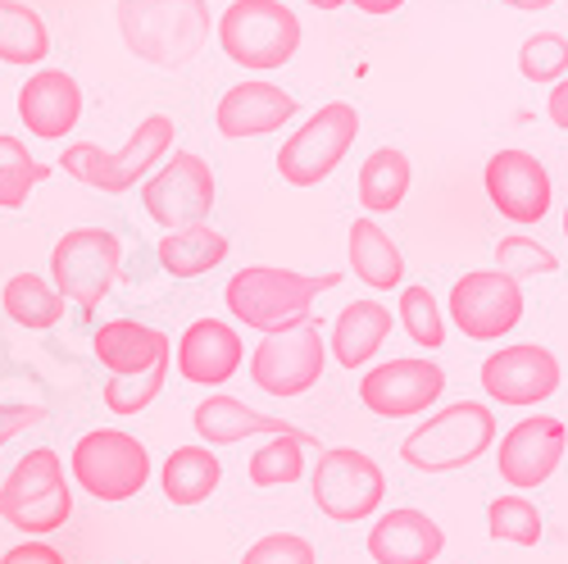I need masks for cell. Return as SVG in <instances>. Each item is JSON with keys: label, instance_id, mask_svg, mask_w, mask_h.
Wrapping results in <instances>:
<instances>
[{"label": "cell", "instance_id": "6da1fadb", "mask_svg": "<svg viewBox=\"0 0 568 564\" xmlns=\"http://www.w3.org/2000/svg\"><path fill=\"white\" fill-rule=\"evenodd\" d=\"M123 46L155 69H182L210 41L205 0H119Z\"/></svg>", "mask_w": 568, "mask_h": 564}, {"label": "cell", "instance_id": "7a4b0ae2", "mask_svg": "<svg viewBox=\"0 0 568 564\" xmlns=\"http://www.w3.org/2000/svg\"><path fill=\"white\" fill-rule=\"evenodd\" d=\"M342 273H292V269H273V264H251L242 273H232L227 282V310L232 319H242L246 328L260 333H277L310 319V305L333 292Z\"/></svg>", "mask_w": 568, "mask_h": 564}, {"label": "cell", "instance_id": "3957f363", "mask_svg": "<svg viewBox=\"0 0 568 564\" xmlns=\"http://www.w3.org/2000/svg\"><path fill=\"white\" fill-rule=\"evenodd\" d=\"M169 151H173V119L151 114V119L136 123V132L128 137L123 151H101V147H91V141H73V147H64V155H60V169L87 187H97L105 197H123L136 182H146V173Z\"/></svg>", "mask_w": 568, "mask_h": 564}, {"label": "cell", "instance_id": "277c9868", "mask_svg": "<svg viewBox=\"0 0 568 564\" xmlns=\"http://www.w3.org/2000/svg\"><path fill=\"white\" fill-rule=\"evenodd\" d=\"M69 514H73V487L64 483V464L51 446L28 451L10 469V479L0 483V520L28 537L64 528Z\"/></svg>", "mask_w": 568, "mask_h": 564}, {"label": "cell", "instance_id": "5b68a950", "mask_svg": "<svg viewBox=\"0 0 568 564\" xmlns=\"http://www.w3.org/2000/svg\"><path fill=\"white\" fill-rule=\"evenodd\" d=\"M219 41L242 69H282L301 51V19L282 0H232L219 19Z\"/></svg>", "mask_w": 568, "mask_h": 564}, {"label": "cell", "instance_id": "8992f818", "mask_svg": "<svg viewBox=\"0 0 568 564\" xmlns=\"http://www.w3.org/2000/svg\"><path fill=\"white\" fill-rule=\"evenodd\" d=\"M496 437V419L487 405L478 401H459V405H446L442 414H433L428 423L405 437L400 455L405 464L423 469V474H446V469H464L473 464Z\"/></svg>", "mask_w": 568, "mask_h": 564}, {"label": "cell", "instance_id": "52a82bcc", "mask_svg": "<svg viewBox=\"0 0 568 564\" xmlns=\"http://www.w3.org/2000/svg\"><path fill=\"white\" fill-rule=\"evenodd\" d=\"M119 264H123V246L110 228H73L51 251V288L64 301L91 310L119 282Z\"/></svg>", "mask_w": 568, "mask_h": 564}, {"label": "cell", "instance_id": "ba28073f", "mask_svg": "<svg viewBox=\"0 0 568 564\" xmlns=\"http://www.w3.org/2000/svg\"><path fill=\"white\" fill-rule=\"evenodd\" d=\"M69 464H73V483L97 501H128L151 479V451L119 429H97L78 437Z\"/></svg>", "mask_w": 568, "mask_h": 564}, {"label": "cell", "instance_id": "9c48e42d", "mask_svg": "<svg viewBox=\"0 0 568 564\" xmlns=\"http://www.w3.org/2000/svg\"><path fill=\"white\" fill-rule=\"evenodd\" d=\"M141 205L146 214L169 228H201L214 210V173L196 151H173V160L160 164V173H151L141 182Z\"/></svg>", "mask_w": 568, "mask_h": 564}, {"label": "cell", "instance_id": "30bf717a", "mask_svg": "<svg viewBox=\"0 0 568 564\" xmlns=\"http://www.w3.org/2000/svg\"><path fill=\"white\" fill-rule=\"evenodd\" d=\"M359 137V114L355 105L346 101H333V105H323L287 147L277 151V173L287 178L292 187H314L323 182L327 173H333L346 151H351V141Z\"/></svg>", "mask_w": 568, "mask_h": 564}, {"label": "cell", "instance_id": "8fae6325", "mask_svg": "<svg viewBox=\"0 0 568 564\" xmlns=\"http://www.w3.org/2000/svg\"><path fill=\"white\" fill-rule=\"evenodd\" d=\"M323 328L314 319H301L260 342L251 360V379L268 396H301L323 379Z\"/></svg>", "mask_w": 568, "mask_h": 564}, {"label": "cell", "instance_id": "7c38bea8", "mask_svg": "<svg viewBox=\"0 0 568 564\" xmlns=\"http://www.w3.org/2000/svg\"><path fill=\"white\" fill-rule=\"evenodd\" d=\"M383 492H387V479L377 460H368L364 451H351V446H337V451H323L318 455V469H314V501L327 520L337 524H359L368 514L383 505Z\"/></svg>", "mask_w": 568, "mask_h": 564}, {"label": "cell", "instance_id": "4fadbf2b", "mask_svg": "<svg viewBox=\"0 0 568 564\" xmlns=\"http://www.w3.org/2000/svg\"><path fill=\"white\" fill-rule=\"evenodd\" d=\"M450 319L459 323L464 338L496 342L524 319V292H518V282H509L496 269L464 273L455 282V292H450Z\"/></svg>", "mask_w": 568, "mask_h": 564}, {"label": "cell", "instance_id": "5bb4252c", "mask_svg": "<svg viewBox=\"0 0 568 564\" xmlns=\"http://www.w3.org/2000/svg\"><path fill=\"white\" fill-rule=\"evenodd\" d=\"M446 387V373L428 360H392L377 364L373 373H364L359 383V401L383 414V419H400V414H423Z\"/></svg>", "mask_w": 568, "mask_h": 564}, {"label": "cell", "instance_id": "9a60e30c", "mask_svg": "<svg viewBox=\"0 0 568 564\" xmlns=\"http://www.w3.org/2000/svg\"><path fill=\"white\" fill-rule=\"evenodd\" d=\"M487 197L509 223H541L550 210V173L528 151H496L487 160Z\"/></svg>", "mask_w": 568, "mask_h": 564}, {"label": "cell", "instance_id": "2e32d148", "mask_svg": "<svg viewBox=\"0 0 568 564\" xmlns=\"http://www.w3.org/2000/svg\"><path fill=\"white\" fill-rule=\"evenodd\" d=\"M564 423L559 419H524V423H514V429L500 437V451H496V464H500V479L509 487H541L559 460H564Z\"/></svg>", "mask_w": 568, "mask_h": 564}, {"label": "cell", "instance_id": "e0dca14e", "mask_svg": "<svg viewBox=\"0 0 568 564\" xmlns=\"http://www.w3.org/2000/svg\"><path fill=\"white\" fill-rule=\"evenodd\" d=\"M483 387L500 405H537L559 387V360L546 346H505L487 355Z\"/></svg>", "mask_w": 568, "mask_h": 564}, {"label": "cell", "instance_id": "ac0fdd59", "mask_svg": "<svg viewBox=\"0 0 568 564\" xmlns=\"http://www.w3.org/2000/svg\"><path fill=\"white\" fill-rule=\"evenodd\" d=\"M19 119L28 123L32 137L60 141L64 132L78 128L82 119V87L64 69H41L19 87Z\"/></svg>", "mask_w": 568, "mask_h": 564}, {"label": "cell", "instance_id": "d6986e66", "mask_svg": "<svg viewBox=\"0 0 568 564\" xmlns=\"http://www.w3.org/2000/svg\"><path fill=\"white\" fill-rule=\"evenodd\" d=\"M242 364V338L219 319H196L178 342V373L186 383L219 387Z\"/></svg>", "mask_w": 568, "mask_h": 564}, {"label": "cell", "instance_id": "ffe728a7", "mask_svg": "<svg viewBox=\"0 0 568 564\" xmlns=\"http://www.w3.org/2000/svg\"><path fill=\"white\" fill-rule=\"evenodd\" d=\"M296 97H287L273 82H242L232 87L214 110V123L223 137H264L273 128H282L287 119H296Z\"/></svg>", "mask_w": 568, "mask_h": 564}, {"label": "cell", "instance_id": "44dd1931", "mask_svg": "<svg viewBox=\"0 0 568 564\" xmlns=\"http://www.w3.org/2000/svg\"><path fill=\"white\" fill-rule=\"evenodd\" d=\"M442 546H446L442 524L428 520L423 510H392L368 533V555L377 564H433Z\"/></svg>", "mask_w": 568, "mask_h": 564}, {"label": "cell", "instance_id": "7402d4cb", "mask_svg": "<svg viewBox=\"0 0 568 564\" xmlns=\"http://www.w3.org/2000/svg\"><path fill=\"white\" fill-rule=\"evenodd\" d=\"M196 423V433L210 442V446H227V442H242V437H255V433H273V437H310L301 429H292L287 419H277V414H260L251 410L246 401H236V396H210L196 405L192 414Z\"/></svg>", "mask_w": 568, "mask_h": 564}, {"label": "cell", "instance_id": "603a6c76", "mask_svg": "<svg viewBox=\"0 0 568 564\" xmlns=\"http://www.w3.org/2000/svg\"><path fill=\"white\" fill-rule=\"evenodd\" d=\"M97 360L114 373H146L155 360L173 355L169 338L160 333V328H146V323H136V319H110L101 323V333H97Z\"/></svg>", "mask_w": 568, "mask_h": 564}, {"label": "cell", "instance_id": "cb8c5ba5", "mask_svg": "<svg viewBox=\"0 0 568 564\" xmlns=\"http://www.w3.org/2000/svg\"><path fill=\"white\" fill-rule=\"evenodd\" d=\"M387 333H392V310L377 305V301H355L342 310V319L333 328V351L346 369H359L387 342Z\"/></svg>", "mask_w": 568, "mask_h": 564}, {"label": "cell", "instance_id": "d4e9b609", "mask_svg": "<svg viewBox=\"0 0 568 564\" xmlns=\"http://www.w3.org/2000/svg\"><path fill=\"white\" fill-rule=\"evenodd\" d=\"M219 479H223V464L205 446H178L164 460V474H160L164 496L173 505H201V501H210L214 487H219Z\"/></svg>", "mask_w": 568, "mask_h": 564}, {"label": "cell", "instance_id": "484cf974", "mask_svg": "<svg viewBox=\"0 0 568 564\" xmlns=\"http://www.w3.org/2000/svg\"><path fill=\"white\" fill-rule=\"evenodd\" d=\"M351 269L377 292H392L396 282L405 278V260L392 246V238L373 219H355L351 223Z\"/></svg>", "mask_w": 568, "mask_h": 564}, {"label": "cell", "instance_id": "4316f807", "mask_svg": "<svg viewBox=\"0 0 568 564\" xmlns=\"http://www.w3.org/2000/svg\"><path fill=\"white\" fill-rule=\"evenodd\" d=\"M227 255V238L214 228H182V232H164L160 242V264L169 278H201L214 264H223Z\"/></svg>", "mask_w": 568, "mask_h": 564}, {"label": "cell", "instance_id": "83f0119b", "mask_svg": "<svg viewBox=\"0 0 568 564\" xmlns=\"http://www.w3.org/2000/svg\"><path fill=\"white\" fill-rule=\"evenodd\" d=\"M45 56H51V32H45L41 14L23 0H0V60L28 69Z\"/></svg>", "mask_w": 568, "mask_h": 564}, {"label": "cell", "instance_id": "f1b7e54d", "mask_svg": "<svg viewBox=\"0 0 568 564\" xmlns=\"http://www.w3.org/2000/svg\"><path fill=\"white\" fill-rule=\"evenodd\" d=\"M0 305H6V314L19 328H32V333H41V328H55L64 319V296L45 278H37V273H14L6 282V292H0Z\"/></svg>", "mask_w": 568, "mask_h": 564}, {"label": "cell", "instance_id": "f546056e", "mask_svg": "<svg viewBox=\"0 0 568 564\" xmlns=\"http://www.w3.org/2000/svg\"><path fill=\"white\" fill-rule=\"evenodd\" d=\"M409 192V160L396 147L373 151L359 169V201L373 214H392Z\"/></svg>", "mask_w": 568, "mask_h": 564}, {"label": "cell", "instance_id": "4dcf8cb0", "mask_svg": "<svg viewBox=\"0 0 568 564\" xmlns=\"http://www.w3.org/2000/svg\"><path fill=\"white\" fill-rule=\"evenodd\" d=\"M51 173H55V169H51V164H41L19 137L0 132V210H19V205H28L32 187H41Z\"/></svg>", "mask_w": 568, "mask_h": 564}, {"label": "cell", "instance_id": "1f68e13d", "mask_svg": "<svg viewBox=\"0 0 568 564\" xmlns=\"http://www.w3.org/2000/svg\"><path fill=\"white\" fill-rule=\"evenodd\" d=\"M314 446V437H273L268 446H260L251 455V483L255 487H287L305 474V451Z\"/></svg>", "mask_w": 568, "mask_h": 564}, {"label": "cell", "instance_id": "d6a6232c", "mask_svg": "<svg viewBox=\"0 0 568 564\" xmlns=\"http://www.w3.org/2000/svg\"><path fill=\"white\" fill-rule=\"evenodd\" d=\"M487 533L496 542H518V546H537L541 542V510L528 496H496L487 505Z\"/></svg>", "mask_w": 568, "mask_h": 564}, {"label": "cell", "instance_id": "836d02e7", "mask_svg": "<svg viewBox=\"0 0 568 564\" xmlns=\"http://www.w3.org/2000/svg\"><path fill=\"white\" fill-rule=\"evenodd\" d=\"M169 364H173V355L155 360L146 373H119V379H110V383H105V405H110V414H141V410H146V405L164 392Z\"/></svg>", "mask_w": 568, "mask_h": 564}, {"label": "cell", "instance_id": "e575fe53", "mask_svg": "<svg viewBox=\"0 0 568 564\" xmlns=\"http://www.w3.org/2000/svg\"><path fill=\"white\" fill-rule=\"evenodd\" d=\"M400 323L414 338V346H423V351H437L446 342V319H442L428 288H405L400 292Z\"/></svg>", "mask_w": 568, "mask_h": 564}, {"label": "cell", "instance_id": "d590c367", "mask_svg": "<svg viewBox=\"0 0 568 564\" xmlns=\"http://www.w3.org/2000/svg\"><path fill=\"white\" fill-rule=\"evenodd\" d=\"M518 69L528 82H559L568 69V41L559 32H532L518 51Z\"/></svg>", "mask_w": 568, "mask_h": 564}, {"label": "cell", "instance_id": "8d00e7d4", "mask_svg": "<svg viewBox=\"0 0 568 564\" xmlns=\"http://www.w3.org/2000/svg\"><path fill=\"white\" fill-rule=\"evenodd\" d=\"M555 269H559L555 251H546V246L532 242V238H505V242L496 246V273H505L509 282H524V278H532V273H555Z\"/></svg>", "mask_w": 568, "mask_h": 564}, {"label": "cell", "instance_id": "74e56055", "mask_svg": "<svg viewBox=\"0 0 568 564\" xmlns=\"http://www.w3.org/2000/svg\"><path fill=\"white\" fill-rule=\"evenodd\" d=\"M242 564H314V546L296 533H268L246 551Z\"/></svg>", "mask_w": 568, "mask_h": 564}, {"label": "cell", "instance_id": "f35d334b", "mask_svg": "<svg viewBox=\"0 0 568 564\" xmlns=\"http://www.w3.org/2000/svg\"><path fill=\"white\" fill-rule=\"evenodd\" d=\"M41 419H45L41 405H0V446L14 442L23 429H37Z\"/></svg>", "mask_w": 568, "mask_h": 564}, {"label": "cell", "instance_id": "ab89813d", "mask_svg": "<svg viewBox=\"0 0 568 564\" xmlns=\"http://www.w3.org/2000/svg\"><path fill=\"white\" fill-rule=\"evenodd\" d=\"M0 564H64V555L55 546H45V542H19V546H10L6 555H0Z\"/></svg>", "mask_w": 568, "mask_h": 564}, {"label": "cell", "instance_id": "60d3db41", "mask_svg": "<svg viewBox=\"0 0 568 564\" xmlns=\"http://www.w3.org/2000/svg\"><path fill=\"white\" fill-rule=\"evenodd\" d=\"M546 110H550V123H555V128H568V78H559V82H555L550 105H546Z\"/></svg>", "mask_w": 568, "mask_h": 564}, {"label": "cell", "instance_id": "b9f144b4", "mask_svg": "<svg viewBox=\"0 0 568 564\" xmlns=\"http://www.w3.org/2000/svg\"><path fill=\"white\" fill-rule=\"evenodd\" d=\"M355 10H364V14H392V10H400L405 0H351Z\"/></svg>", "mask_w": 568, "mask_h": 564}, {"label": "cell", "instance_id": "7bdbcfd3", "mask_svg": "<svg viewBox=\"0 0 568 564\" xmlns=\"http://www.w3.org/2000/svg\"><path fill=\"white\" fill-rule=\"evenodd\" d=\"M500 6H509V10H528V14H537V10H550L555 0H500Z\"/></svg>", "mask_w": 568, "mask_h": 564}, {"label": "cell", "instance_id": "ee69618b", "mask_svg": "<svg viewBox=\"0 0 568 564\" xmlns=\"http://www.w3.org/2000/svg\"><path fill=\"white\" fill-rule=\"evenodd\" d=\"M310 6H318V10H337V6H346V0H310Z\"/></svg>", "mask_w": 568, "mask_h": 564}, {"label": "cell", "instance_id": "f6af8a7d", "mask_svg": "<svg viewBox=\"0 0 568 564\" xmlns=\"http://www.w3.org/2000/svg\"><path fill=\"white\" fill-rule=\"evenodd\" d=\"M564 238H568V210H564Z\"/></svg>", "mask_w": 568, "mask_h": 564}]
</instances>
